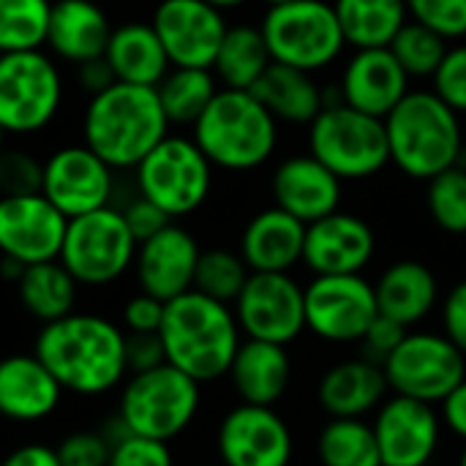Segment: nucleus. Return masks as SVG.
Here are the masks:
<instances>
[{
    "mask_svg": "<svg viewBox=\"0 0 466 466\" xmlns=\"http://www.w3.org/2000/svg\"><path fill=\"white\" fill-rule=\"evenodd\" d=\"M33 352L66 393L82 399L120 390L128 377L126 330L101 314L71 311L63 319L41 325Z\"/></svg>",
    "mask_w": 466,
    "mask_h": 466,
    "instance_id": "obj_1",
    "label": "nucleus"
},
{
    "mask_svg": "<svg viewBox=\"0 0 466 466\" xmlns=\"http://www.w3.org/2000/svg\"><path fill=\"white\" fill-rule=\"evenodd\" d=\"M169 126L156 87L115 82L90 96L82 139L112 169H134L169 134Z\"/></svg>",
    "mask_w": 466,
    "mask_h": 466,
    "instance_id": "obj_2",
    "label": "nucleus"
},
{
    "mask_svg": "<svg viewBox=\"0 0 466 466\" xmlns=\"http://www.w3.org/2000/svg\"><path fill=\"white\" fill-rule=\"evenodd\" d=\"M158 336L164 341L167 363L199 385L227 377L240 347V325L232 306L197 289L167 303Z\"/></svg>",
    "mask_w": 466,
    "mask_h": 466,
    "instance_id": "obj_3",
    "label": "nucleus"
},
{
    "mask_svg": "<svg viewBox=\"0 0 466 466\" xmlns=\"http://www.w3.org/2000/svg\"><path fill=\"white\" fill-rule=\"evenodd\" d=\"M390 164L412 180H431L464 161V123L434 90H410L385 117Z\"/></svg>",
    "mask_w": 466,
    "mask_h": 466,
    "instance_id": "obj_4",
    "label": "nucleus"
},
{
    "mask_svg": "<svg viewBox=\"0 0 466 466\" xmlns=\"http://www.w3.org/2000/svg\"><path fill=\"white\" fill-rule=\"evenodd\" d=\"M191 128L208 161L227 172L259 169L279 145V120L251 90L221 87Z\"/></svg>",
    "mask_w": 466,
    "mask_h": 466,
    "instance_id": "obj_5",
    "label": "nucleus"
},
{
    "mask_svg": "<svg viewBox=\"0 0 466 466\" xmlns=\"http://www.w3.org/2000/svg\"><path fill=\"white\" fill-rule=\"evenodd\" d=\"M199 404L202 385L180 369L164 363L126 377L115 415L131 434L172 442L191 429L199 415Z\"/></svg>",
    "mask_w": 466,
    "mask_h": 466,
    "instance_id": "obj_6",
    "label": "nucleus"
},
{
    "mask_svg": "<svg viewBox=\"0 0 466 466\" xmlns=\"http://www.w3.org/2000/svg\"><path fill=\"white\" fill-rule=\"evenodd\" d=\"M309 153L339 180H369L390 164L385 120L344 101L325 104L309 123Z\"/></svg>",
    "mask_w": 466,
    "mask_h": 466,
    "instance_id": "obj_7",
    "label": "nucleus"
},
{
    "mask_svg": "<svg viewBox=\"0 0 466 466\" xmlns=\"http://www.w3.org/2000/svg\"><path fill=\"white\" fill-rule=\"evenodd\" d=\"M273 63L317 74L347 49L330 0H292L270 5L259 22Z\"/></svg>",
    "mask_w": 466,
    "mask_h": 466,
    "instance_id": "obj_8",
    "label": "nucleus"
},
{
    "mask_svg": "<svg viewBox=\"0 0 466 466\" xmlns=\"http://www.w3.org/2000/svg\"><path fill=\"white\" fill-rule=\"evenodd\" d=\"M137 191L169 218L199 210L213 188V164L191 137H164L137 167Z\"/></svg>",
    "mask_w": 466,
    "mask_h": 466,
    "instance_id": "obj_9",
    "label": "nucleus"
},
{
    "mask_svg": "<svg viewBox=\"0 0 466 466\" xmlns=\"http://www.w3.org/2000/svg\"><path fill=\"white\" fill-rule=\"evenodd\" d=\"M137 240L112 205L68 218L60 262L79 287H109L134 268Z\"/></svg>",
    "mask_w": 466,
    "mask_h": 466,
    "instance_id": "obj_10",
    "label": "nucleus"
},
{
    "mask_svg": "<svg viewBox=\"0 0 466 466\" xmlns=\"http://www.w3.org/2000/svg\"><path fill=\"white\" fill-rule=\"evenodd\" d=\"M63 104V76L41 49L0 55V126L5 134H35Z\"/></svg>",
    "mask_w": 466,
    "mask_h": 466,
    "instance_id": "obj_11",
    "label": "nucleus"
},
{
    "mask_svg": "<svg viewBox=\"0 0 466 466\" xmlns=\"http://www.w3.org/2000/svg\"><path fill=\"white\" fill-rule=\"evenodd\" d=\"M382 371L396 396L442 404L466 380V355L445 333H407Z\"/></svg>",
    "mask_w": 466,
    "mask_h": 466,
    "instance_id": "obj_12",
    "label": "nucleus"
},
{
    "mask_svg": "<svg viewBox=\"0 0 466 466\" xmlns=\"http://www.w3.org/2000/svg\"><path fill=\"white\" fill-rule=\"evenodd\" d=\"M232 311L246 339L289 347L306 330V287L289 273H251Z\"/></svg>",
    "mask_w": 466,
    "mask_h": 466,
    "instance_id": "obj_13",
    "label": "nucleus"
},
{
    "mask_svg": "<svg viewBox=\"0 0 466 466\" xmlns=\"http://www.w3.org/2000/svg\"><path fill=\"white\" fill-rule=\"evenodd\" d=\"M374 284L360 273L314 276L306 287V330L330 344H358L377 319Z\"/></svg>",
    "mask_w": 466,
    "mask_h": 466,
    "instance_id": "obj_14",
    "label": "nucleus"
},
{
    "mask_svg": "<svg viewBox=\"0 0 466 466\" xmlns=\"http://www.w3.org/2000/svg\"><path fill=\"white\" fill-rule=\"evenodd\" d=\"M221 466H289L295 440L287 420L273 407L238 404L216 431Z\"/></svg>",
    "mask_w": 466,
    "mask_h": 466,
    "instance_id": "obj_15",
    "label": "nucleus"
},
{
    "mask_svg": "<svg viewBox=\"0 0 466 466\" xmlns=\"http://www.w3.org/2000/svg\"><path fill=\"white\" fill-rule=\"evenodd\" d=\"M177 68H210L227 35L224 11L205 0H161L150 19Z\"/></svg>",
    "mask_w": 466,
    "mask_h": 466,
    "instance_id": "obj_16",
    "label": "nucleus"
},
{
    "mask_svg": "<svg viewBox=\"0 0 466 466\" xmlns=\"http://www.w3.org/2000/svg\"><path fill=\"white\" fill-rule=\"evenodd\" d=\"M115 191L112 167L85 142L57 147L44 161L41 194L66 216L76 218L106 208Z\"/></svg>",
    "mask_w": 466,
    "mask_h": 466,
    "instance_id": "obj_17",
    "label": "nucleus"
},
{
    "mask_svg": "<svg viewBox=\"0 0 466 466\" xmlns=\"http://www.w3.org/2000/svg\"><path fill=\"white\" fill-rule=\"evenodd\" d=\"M68 218L38 191L0 197V257L38 265L60 257Z\"/></svg>",
    "mask_w": 466,
    "mask_h": 466,
    "instance_id": "obj_18",
    "label": "nucleus"
},
{
    "mask_svg": "<svg viewBox=\"0 0 466 466\" xmlns=\"http://www.w3.org/2000/svg\"><path fill=\"white\" fill-rule=\"evenodd\" d=\"M371 426L382 466H429L440 448L442 420L426 401L393 396L380 404Z\"/></svg>",
    "mask_w": 466,
    "mask_h": 466,
    "instance_id": "obj_19",
    "label": "nucleus"
},
{
    "mask_svg": "<svg viewBox=\"0 0 466 466\" xmlns=\"http://www.w3.org/2000/svg\"><path fill=\"white\" fill-rule=\"evenodd\" d=\"M199 254L202 248L188 229L167 224L161 232L137 246L134 276L139 292H147L164 303L186 295L188 289H194Z\"/></svg>",
    "mask_w": 466,
    "mask_h": 466,
    "instance_id": "obj_20",
    "label": "nucleus"
},
{
    "mask_svg": "<svg viewBox=\"0 0 466 466\" xmlns=\"http://www.w3.org/2000/svg\"><path fill=\"white\" fill-rule=\"evenodd\" d=\"M377 251V238L369 221L355 213L336 210L306 227L303 265L314 276L363 273Z\"/></svg>",
    "mask_w": 466,
    "mask_h": 466,
    "instance_id": "obj_21",
    "label": "nucleus"
},
{
    "mask_svg": "<svg viewBox=\"0 0 466 466\" xmlns=\"http://www.w3.org/2000/svg\"><path fill=\"white\" fill-rule=\"evenodd\" d=\"M410 74L401 68L390 46L355 49L339 79V98L352 109L388 117L390 109L412 90Z\"/></svg>",
    "mask_w": 466,
    "mask_h": 466,
    "instance_id": "obj_22",
    "label": "nucleus"
},
{
    "mask_svg": "<svg viewBox=\"0 0 466 466\" xmlns=\"http://www.w3.org/2000/svg\"><path fill=\"white\" fill-rule=\"evenodd\" d=\"M341 183L319 158L311 153L284 158L270 180L276 205L303 224H314L341 205Z\"/></svg>",
    "mask_w": 466,
    "mask_h": 466,
    "instance_id": "obj_23",
    "label": "nucleus"
},
{
    "mask_svg": "<svg viewBox=\"0 0 466 466\" xmlns=\"http://www.w3.org/2000/svg\"><path fill=\"white\" fill-rule=\"evenodd\" d=\"M63 388L35 352H19L0 360V418L11 423H41L63 401Z\"/></svg>",
    "mask_w": 466,
    "mask_h": 466,
    "instance_id": "obj_24",
    "label": "nucleus"
},
{
    "mask_svg": "<svg viewBox=\"0 0 466 466\" xmlns=\"http://www.w3.org/2000/svg\"><path fill=\"white\" fill-rule=\"evenodd\" d=\"M306 227L279 205L259 210L240 235V257L251 273H289L303 262Z\"/></svg>",
    "mask_w": 466,
    "mask_h": 466,
    "instance_id": "obj_25",
    "label": "nucleus"
},
{
    "mask_svg": "<svg viewBox=\"0 0 466 466\" xmlns=\"http://www.w3.org/2000/svg\"><path fill=\"white\" fill-rule=\"evenodd\" d=\"M112 30L109 16L93 0H57L49 8L46 46L60 60L79 66L104 57Z\"/></svg>",
    "mask_w": 466,
    "mask_h": 466,
    "instance_id": "obj_26",
    "label": "nucleus"
},
{
    "mask_svg": "<svg viewBox=\"0 0 466 466\" xmlns=\"http://www.w3.org/2000/svg\"><path fill=\"white\" fill-rule=\"evenodd\" d=\"M227 377L243 404L273 407L289 390L292 360L287 355V347L248 339L240 341Z\"/></svg>",
    "mask_w": 466,
    "mask_h": 466,
    "instance_id": "obj_27",
    "label": "nucleus"
},
{
    "mask_svg": "<svg viewBox=\"0 0 466 466\" xmlns=\"http://www.w3.org/2000/svg\"><path fill=\"white\" fill-rule=\"evenodd\" d=\"M388 390L382 366L360 358L330 366L319 380L317 396L330 418H363L385 401Z\"/></svg>",
    "mask_w": 466,
    "mask_h": 466,
    "instance_id": "obj_28",
    "label": "nucleus"
},
{
    "mask_svg": "<svg viewBox=\"0 0 466 466\" xmlns=\"http://www.w3.org/2000/svg\"><path fill=\"white\" fill-rule=\"evenodd\" d=\"M374 292L380 314L401 322L404 328H412L426 319L440 300L437 276L429 265L418 259L393 262L374 284Z\"/></svg>",
    "mask_w": 466,
    "mask_h": 466,
    "instance_id": "obj_29",
    "label": "nucleus"
},
{
    "mask_svg": "<svg viewBox=\"0 0 466 466\" xmlns=\"http://www.w3.org/2000/svg\"><path fill=\"white\" fill-rule=\"evenodd\" d=\"M104 60L117 82L156 87L172 68L167 49L150 22H126L112 30Z\"/></svg>",
    "mask_w": 466,
    "mask_h": 466,
    "instance_id": "obj_30",
    "label": "nucleus"
},
{
    "mask_svg": "<svg viewBox=\"0 0 466 466\" xmlns=\"http://www.w3.org/2000/svg\"><path fill=\"white\" fill-rule=\"evenodd\" d=\"M251 93L276 120L292 126H309L325 106V90L314 74L281 63H270Z\"/></svg>",
    "mask_w": 466,
    "mask_h": 466,
    "instance_id": "obj_31",
    "label": "nucleus"
},
{
    "mask_svg": "<svg viewBox=\"0 0 466 466\" xmlns=\"http://www.w3.org/2000/svg\"><path fill=\"white\" fill-rule=\"evenodd\" d=\"M76 279L63 268L60 259L27 265L16 279V295L22 309L41 325L63 319L76 306Z\"/></svg>",
    "mask_w": 466,
    "mask_h": 466,
    "instance_id": "obj_32",
    "label": "nucleus"
},
{
    "mask_svg": "<svg viewBox=\"0 0 466 466\" xmlns=\"http://www.w3.org/2000/svg\"><path fill=\"white\" fill-rule=\"evenodd\" d=\"M347 46H390L396 33L410 22L407 0H333Z\"/></svg>",
    "mask_w": 466,
    "mask_h": 466,
    "instance_id": "obj_33",
    "label": "nucleus"
},
{
    "mask_svg": "<svg viewBox=\"0 0 466 466\" xmlns=\"http://www.w3.org/2000/svg\"><path fill=\"white\" fill-rule=\"evenodd\" d=\"M273 63L259 25H232L218 46L213 74L224 87L251 90Z\"/></svg>",
    "mask_w": 466,
    "mask_h": 466,
    "instance_id": "obj_34",
    "label": "nucleus"
},
{
    "mask_svg": "<svg viewBox=\"0 0 466 466\" xmlns=\"http://www.w3.org/2000/svg\"><path fill=\"white\" fill-rule=\"evenodd\" d=\"M218 79L210 68H177L156 85L158 101L172 126H194L218 93Z\"/></svg>",
    "mask_w": 466,
    "mask_h": 466,
    "instance_id": "obj_35",
    "label": "nucleus"
},
{
    "mask_svg": "<svg viewBox=\"0 0 466 466\" xmlns=\"http://www.w3.org/2000/svg\"><path fill=\"white\" fill-rule=\"evenodd\" d=\"M317 456L322 466H382L374 426L363 418H330L319 431Z\"/></svg>",
    "mask_w": 466,
    "mask_h": 466,
    "instance_id": "obj_36",
    "label": "nucleus"
},
{
    "mask_svg": "<svg viewBox=\"0 0 466 466\" xmlns=\"http://www.w3.org/2000/svg\"><path fill=\"white\" fill-rule=\"evenodd\" d=\"M49 0H0V55L46 44Z\"/></svg>",
    "mask_w": 466,
    "mask_h": 466,
    "instance_id": "obj_37",
    "label": "nucleus"
},
{
    "mask_svg": "<svg viewBox=\"0 0 466 466\" xmlns=\"http://www.w3.org/2000/svg\"><path fill=\"white\" fill-rule=\"evenodd\" d=\"M248 276H251V270H248L246 259L240 257V251L208 248L199 254L197 273H194V289L218 303L232 306L238 300V295L243 292Z\"/></svg>",
    "mask_w": 466,
    "mask_h": 466,
    "instance_id": "obj_38",
    "label": "nucleus"
},
{
    "mask_svg": "<svg viewBox=\"0 0 466 466\" xmlns=\"http://www.w3.org/2000/svg\"><path fill=\"white\" fill-rule=\"evenodd\" d=\"M448 49H451L448 38H442L440 33L412 19L390 41V52L396 55L401 68L410 74V79H431L440 63L445 60Z\"/></svg>",
    "mask_w": 466,
    "mask_h": 466,
    "instance_id": "obj_39",
    "label": "nucleus"
},
{
    "mask_svg": "<svg viewBox=\"0 0 466 466\" xmlns=\"http://www.w3.org/2000/svg\"><path fill=\"white\" fill-rule=\"evenodd\" d=\"M426 208L442 232L466 235V169L461 164L429 180Z\"/></svg>",
    "mask_w": 466,
    "mask_h": 466,
    "instance_id": "obj_40",
    "label": "nucleus"
},
{
    "mask_svg": "<svg viewBox=\"0 0 466 466\" xmlns=\"http://www.w3.org/2000/svg\"><path fill=\"white\" fill-rule=\"evenodd\" d=\"M412 22L426 25L448 41L466 38V0H407Z\"/></svg>",
    "mask_w": 466,
    "mask_h": 466,
    "instance_id": "obj_41",
    "label": "nucleus"
},
{
    "mask_svg": "<svg viewBox=\"0 0 466 466\" xmlns=\"http://www.w3.org/2000/svg\"><path fill=\"white\" fill-rule=\"evenodd\" d=\"M44 164L25 150H0V197L38 194Z\"/></svg>",
    "mask_w": 466,
    "mask_h": 466,
    "instance_id": "obj_42",
    "label": "nucleus"
},
{
    "mask_svg": "<svg viewBox=\"0 0 466 466\" xmlns=\"http://www.w3.org/2000/svg\"><path fill=\"white\" fill-rule=\"evenodd\" d=\"M109 451H112V442L104 437L101 429L68 431L55 445L60 466H106L109 464Z\"/></svg>",
    "mask_w": 466,
    "mask_h": 466,
    "instance_id": "obj_43",
    "label": "nucleus"
},
{
    "mask_svg": "<svg viewBox=\"0 0 466 466\" xmlns=\"http://www.w3.org/2000/svg\"><path fill=\"white\" fill-rule=\"evenodd\" d=\"M106 466H175V456L169 442L126 431L112 442Z\"/></svg>",
    "mask_w": 466,
    "mask_h": 466,
    "instance_id": "obj_44",
    "label": "nucleus"
},
{
    "mask_svg": "<svg viewBox=\"0 0 466 466\" xmlns=\"http://www.w3.org/2000/svg\"><path fill=\"white\" fill-rule=\"evenodd\" d=\"M431 90L459 115H466V44H453L431 76Z\"/></svg>",
    "mask_w": 466,
    "mask_h": 466,
    "instance_id": "obj_45",
    "label": "nucleus"
},
{
    "mask_svg": "<svg viewBox=\"0 0 466 466\" xmlns=\"http://www.w3.org/2000/svg\"><path fill=\"white\" fill-rule=\"evenodd\" d=\"M407 333H410V328H404L401 322H396L385 314H377V319L369 325V330L363 333V339L358 344H360L366 360L385 366V360L396 352V347L404 341Z\"/></svg>",
    "mask_w": 466,
    "mask_h": 466,
    "instance_id": "obj_46",
    "label": "nucleus"
},
{
    "mask_svg": "<svg viewBox=\"0 0 466 466\" xmlns=\"http://www.w3.org/2000/svg\"><path fill=\"white\" fill-rule=\"evenodd\" d=\"M164 309H167L164 300H158L147 292H137L134 298H128L123 303L120 328L126 333H158L161 319H164Z\"/></svg>",
    "mask_w": 466,
    "mask_h": 466,
    "instance_id": "obj_47",
    "label": "nucleus"
},
{
    "mask_svg": "<svg viewBox=\"0 0 466 466\" xmlns=\"http://www.w3.org/2000/svg\"><path fill=\"white\" fill-rule=\"evenodd\" d=\"M120 213H123V218H126V224H128V229H131V235H134L137 243L153 238L167 224H172V218L158 205H153L150 199H145L142 194H137V199H131Z\"/></svg>",
    "mask_w": 466,
    "mask_h": 466,
    "instance_id": "obj_48",
    "label": "nucleus"
},
{
    "mask_svg": "<svg viewBox=\"0 0 466 466\" xmlns=\"http://www.w3.org/2000/svg\"><path fill=\"white\" fill-rule=\"evenodd\" d=\"M126 363L128 374L150 371L167 363L164 341L158 333H126Z\"/></svg>",
    "mask_w": 466,
    "mask_h": 466,
    "instance_id": "obj_49",
    "label": "nucleus"
},
{
    "mask_svg": "<svg viewBox=\"0 0 466 466\" xmlns=\"http://www.w3.org/2000/svg\"><path fill=\"white\" fill-rule=\"evenodd\" d=\"M442 328L445 336L466 355V281H459L442 306Z\"/></svg>",
    "mask_w": 466,
    "mask_h": 466,
    "instance_id": "obj_50",
    "label": "nucleus"
},
{
    "mask_svg": "<svg viewBox=\"0 0 466 466\" xmlns=\"http://www.w3.org/2000/svg\"><path fill=\"white\" fill-rule=\"evenodd\" d=\"M76 82L82 90H87L90 96H98L101 90H106L109 85H115V74L109 68V63L104 57H96V60H87V63H79L76 66Z\"/></svg>",
    "mask_w": 466,
    "mask_h": 466,
    "instance_id": "obj_51",
    "label": "nucleus"
},
{
    "mask_svg": "<svg viewBox=\"0 0 466 466\" xmlns=\"http://www.w3.org/2000/svg\"><path fill=\"white\" fill-rule=\"evenodd\" d=\"M0 466H60V459L55 453L52 445H41V442H27L14 448Z\"/></svg>",
    "mask_w": 466,
    "mask_h": 466,
    "instance_id": "obj_52",
    "label": "nucleus"
},
{
    "mask_svg": "<svg viewBox=\"0 0 466 466\" xmlns=\"http://www.w3.org/2000/svg\"><path fill=\"white\" fill-rule=\"evenodd\" d=\"M442 420L456 437L466 442V380L442 399Z\"/></svg>",
    "mask_w": 466,
    "mask_h": 466,
    "instance_id": "obj_53",
    "label": "nucleus"
},
{
    "mask_svg": "<svg viewBox=\"0 0 466 466\" xmlns=\"http://www.w3.org/2000/svg\"><path fill=\"white\" fill-rule=\"evenodd\" d=\"M205 3H210V5H216V8H221V11H229V8H240V5L248 3V0H205Z\"/></svg>",
    "mask_w": 466,
    "mask_h": 466,
    "instance_id": "obj_54",
    "label": "nucleus"
},
{
    "mask_svg": "<svg viewBox=\"0 0 466 466\" xmlns=\"http://www.w3.org/2000/svg\"><path fill=\"white\" fill-rule=\"evenodd\" d=\"M262 3L270 8V5H281V3H292V0H262Z\"/></svg>",
    "mask_w": 466,
    "mask_h": 466,
    "instance_id": "obj_55",
    "label": "nucleus"
},
{
    "mask_svg": "<svg viewBox=\"0 0 466 466\" xmlns=\"http://www.w3.org/2000/svg\"><path fill=\"white\" fill-rule=\"evenodd\" d=\"M459 466H466V445L464 451H461V456H459Z\"/></svg>",
    "mask_w": 466,
    "mask_h": 466,
    "instance_id": "obj_56",
    "label": "nucleus"
},
{
    "mask_svg": "<svg viewBox=\"0 0 466 466\" xmlns=\"http://www.w3.org/2000/svg\"><path fill=\"white\" fill-rule=\"evenodd\" d=\"M3 137H5V128L0 126V150H3Z\"/></svg>",
    "mask_w": 466,
    "mask_h": 466,
    "instance_id": "obj_57",
    "label": "nucleus"
},
{
    "mask_svg": "<svg viewBox=\"0 0 466 466\" xmlns=\"http://www.w3.org/2000/svg\"><path fill=\"white\" fill-rule=\"evenodd\" d=\"M464 156H466V126H464Z\"/></svg>",
    "mask_w": 466,
    "mask_h": 466,
    "instance_id": "obj_58",
    "label": "nucleus"
},
{
    "mask_svg": "<svg viewBox=\"0 0 466 466\" xmlns=\"http://www.w3.org/2000/svg\"><path fill=\"white\" fill-rule=\"evenodd\" d=\"M194 466H221V464H194Z\"/></svg>",
    "mask_w": 466,
    "mask_h": 466,
    "instance_id": "obj_59",
    "label": "nucleus"
}]
</instances>
